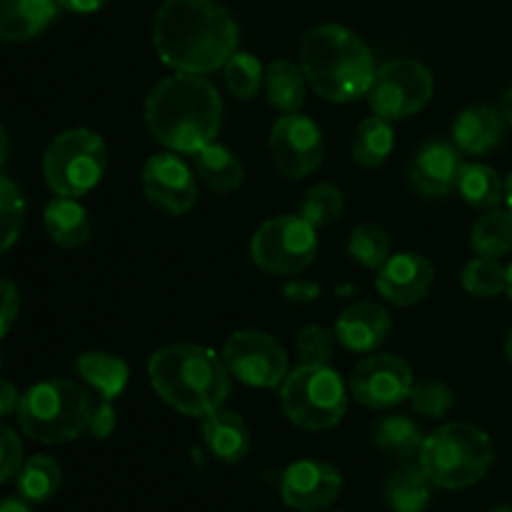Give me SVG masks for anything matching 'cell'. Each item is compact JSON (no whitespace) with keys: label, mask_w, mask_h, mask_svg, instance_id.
<instances>
[{"label":"cell","mask_w":512,"mask_h":512,"mask_svg":"<svg viewBox=\"0 0 512 512\" xmlns=\"http://www.w3.org/2000/svg\"><path fill=\"white\" fill-rule=\"evenodd\" d=\"M240 30L215 0H165L155 13L153 45L178 73L208 75L238 53Z\"/></svg>","instance_id":"6da1fadb"},{"label":"cell","mask_w":512,"mask_h":512,"mask_svg":"<svg viewBox=\"0 0 512 512\" xmlns=\"http://www.w3.org/2000/svg\"><path fill=\"white\" fill-rule=\"evenodd\" d=\"M145 125L168 150L195 155L220 133L223 100L203 75H170L145 98Z\"/></svg>","instance_id":"7a4b0ae2"},{"label":"cell","mask_w":512,"mask_h":512,"mask_svg":"<svg viewBox=\"0 0 512 512\" xmlns=\"http://www.w3.org/2000/svg\"><path fill=\"white\" fill-rule=\"evenodd\" d=\"M148 378L155 393L188 418H205L223 408L233 388L225 360L193 343L155 350L148 360Z\"/></svg>","instance_id":"3957f363"},{"label":"cell","mask_w":512,"mask_h":512,"mask_svg":"<svg viewBox=\"0 0 512 512\" xmlns=\"http://www.w3.org/2000/svg\"><path fill=\"white\" fill-rule=\"evenodd\" d=\"M300 68L310 88L330 103H350L368 95L375 60L360 35L325 23L308 30L300 43Z\"/></svg>","instance_id":"277c9868"},{"label":"cell","mask_w":512,"mask_h":512,"mask_svg":"<svg viewBox=\"0 0 512 512\" xmlns=\"http://www.w3.org/2000/svg\"><path fill=\"white\" fill-rule=\"evenodd\" d=\"M495 445L485 430L470 423H450L425 438L420 450V468L435 488L463 490L480 483L490 473Z\"/></svg>","instance_id":"5b68a950"},{"label":"cell","mask_w":512,"mask_h":512,"mask_svg":"<svg viewBox=\"0 0 512 512\" xmlns=\"http://www.w3.org/2000/svg\"><path fill=\"white\" fill-rule=\"evenodd\" d=\"M93 400L73 380L35 383L20 398L18 423L30 440L45 445L70 443L88 430Z\"/></svg>","instance_id":"8992f818"},{"label":"cell","mask_w":512,"mask_h":512,"mask_svg":"<svg viewBox=\"0 0 512 512\" xmlns=\"http://www.w3.org/2000/svg\"><path fill=\"white\" fill-rule=\"evenodd\" d=\"M280 408L310 433L335 428L348 413V388L328 365H300L280 385Z\"/></svg>","instance_id":"52a82bcc"},{"label":"cell","mask_w":512,"mask_h":512,"mask_svg":"<svg viewBox=\"0 0 512 512\" xmlns=\"http://www.w3.org/2000/svg\"><path fill=\"white\" fill-rule=\"evenodd\" d=\"M108 145L88 128L60 133L43 155V178L60 198H80L103 180Z\"/></svg>","instance_id":"ba28073f"},{"label":"cell","mask_w":512,"mask_h":512,"mask_svg":"<svg viewBox=\"0 0 512 512\" xmlns=\"http://www.w3.org/2000/svg\"><path fill=\"white\" fill-rule=\"evenodd\" d=\"M318 255L315 225L300 215H278L255 230L250 258L270 275H298Z\"/></svg>","instance_id":"9c48e42d"},{"label":"cell","mask_w":512,"mask_h":512,"mask_svg":"<svg viewBox=\"0 0 512 512\" xmlns=\"http://www.w3.org/2000/svg\"><path fill=\"white\" fill-rule=\"evenodd\" d=\"M435 90L433 73L418 60H390L375 70L368 100L375 115L385 120H403L420 113Z\"/></svg>","instance_id":"30bf717a"},{"label":"cell","mask_w":512,"mask_h":512,"mask_svg":"<svg viewBox=\"0 0 512 512\" xmlns=\"http://www.w3.org/2000/svg\"><path fill=\"white\" fill-rule=\"evenodd\" d=\"M223 360L230 375L250 388H278L288 378V355L263 330H238L225 340Z\"/></svg>","instance_id":"8fae6325"},{"label":"cell","mask_w":512,"mask_h":512,"mask_svg":"<svg viewBox=\"0 0 512 512\" xmlns=\"http://www.w3.org/2000/svg\"><path fill=\"white\" fill-rule=\"evenodd\" d=\"M270 153L280 175L290 180L308 178L323 163V130L308 115H283L270 130Z\"/></svg>","instance_id":"7c38bea8"},{"label":"cell","mask_w":512,"mask_h":512,"mask_svg":"<svg viewBox=\"0 0 512 512\" xmlns=\"http://www.w3.org/2000/svg\"><path fill=\"white\" fill-rule=\"evenodd\" d=\"M413 383V370L403 358L378 353L355 365L350 375V395L370 410H388L408 400Z\"/></svg>","instance_id":"4fadbf2b"},{"label":"cell","mask_w":512,"mask_h":512,"mask_svg":"<svg viewBox=\"0 0 512 512\" xmlns=\"http://www.w3.org/2000/svg\"><path fill=\"white\" fill-rule=\"evenodd\" d=\"M343 475L323 460H298L280 478V498L298 512H323L338 500Z\"/></svg>","instance_id":"5bb4252c"},{"label":"cell","mask_w":512,"mask_h":512,"mask_svg":"<svg viewBox=\"0 0 512 512\" xmlns=\"http://www.w3.org/2000/svg\"><path fill=\"white\" fill-rule=\"evenodd\" d=\"M143 190L153 205L170 215H185L198 200L195 175L175 153H158L143 168Z\"/></svg>","instance_id":"9a60e30c"},{"label":"cell","mask_w":512,"mask_h":512,"mask_svg":"<svg viewBox=\"0 0 512 512\" xmlns=\"http://www.w3.org/2000/svg\"><path fill=\"white\" fill-rule=\"evenodd\" d=\"M435 283V268L428 258L418 253H398L390 255L378 268L375 288L388 303L415 305L430 293Z\"/></svg>","instance_id":"2e32d148"},{"label":"cell","mask_w":512,"mask_h":512,"mask_svg":"<svg viewBox=\"0 0 512 512\" xmlns=\"http://www.w3.org/2000/svg\"><path fill=\"white\" fill-rule=\"evenodd\" d=\"M460 168H463V158H460L458 145L435 138L428 140L415 153L408 175L410 183L420 195H425V198H445L458 185Z\"/></svg>","instance_id":"e0dca14e"},{"label":"cell","mask_w":512,"mask_h":512,"mask_svg":"<svg viewBox=\"0 0 512 512\" xmlns=\"http://www.w3.org/2000/svg\"><path fill=\"white\" fill-rule=\"evenodd\" d=\"M393 318L375 300H358L335 323V338L350 353H375L388 340Z\"/></svg>","instance_id":"ac0fdd59"},{"label":"cell","mask_w":512,"mask_h":512,"mask_svg":"<svg viewBox=\"0 0 512 512\" xmlns=\"http://www.w3.org/2000/svg\"><path fill=\"white\" fill-rule=\"evenodd\" d=\"M505 120L498 108L493 105H470L460 110L453 123V143L460 153L468 155H488L503 143Z\"/></svg>","instance_id":"d6986e66"},{"label":"cell","mask_w":512,"mask_h":512,"mask_svg":"<svg viewBox=\"0 0 512 512\" xmlns=\"http://www.w3.org/2000/svg\"><path fill=\"white\" fill-rule=\"evenodd\" d=\"M58 0H0V40H33L58 18Z\"/></svg>","instance_id":"ffe728a7"},{"label":"cell","mask_w":512,"mask_h":512,"mask_svg":"<svg viewBox=\"0 0 512 512\" xmlns=\"http://www.w3.org/2000/svg\"><path fill=\"white\" fill-rule=\"evenodd\" d=\"M203 440L210 455L220 463H240L250 450V430L233 410L218 408L203 418Z\"/></svg>","instance_id":"44dd1931"},{"label":"cell","mask_w":512,"mask_h":512,"mask_svg":"<svg viewBox=\"0 0 512 512\" xmlns=\"http://www.w3.org/2000/svg\"><path fill=\"white\" fill-rule=\"evenodd\" d=\"M45 230L50 240L60 248H80L90 240L88 210L78 203V198H55L45 205L43 213Z\"/></svg>","instance_id":"7402d4cb"},{"label":"cell","mask_w":512,"mask_h":512,"mask_svg":"<svg viewBox=\"0 0 512 512\" xmlns=\"http://www.w3.org/2000/svg\"><path fill=\"white\" fill-rule=\"evenodd\" d=\"M75 368H78L80 378L100 395V400H110L113 403L128 388L130 368L118 355L90 350V353L80 355Z\"/></svg>","instance_id":"603a6c76"},{"label":"cell","mask_w":512,"mask_h":512,"mask_svg":"<svg viewBox=\"0 0 512 512\" xmlns=\"http://www.w3.org/2000/svg\"><path fill=\"white\" fill-rule=\"evenodd\" d=\"M433 480L418 465H403L385 483V505L390 512H425L433 498Z\"/></svg>","instance_id":"cb8c5ba5"},{"label":"cell","mask_w":512,"mask_h":512,"mask_svg":"<svg viewBox=\"0 0 512 512\" xmlns=\"http://www.w3.org/2000/svg\"><path fill=\"white\" fill-rule=\"evenodd\" d=\"M193 170L210 190H215L220 195H228L233 190H238L245 178L243 163L228 148H223L218 143L205 145L203 150L195 153Z\"/></svg>","instance_id":"d4e9b609"},{"label":"cell","mask_w":512,"mask_h":512,"mask_svg":"<svg viewBox=\"0 0 512 512\" xmlns=\"http://www.w3.org/2000/svg\"><path fill=\"white\" fill-rule=\"evenodd\" d=\"M428 435L408 415H385L373 428V440L378 450L395 460L420 458V450Z\"/></svg>","instance_id":"484cf974"},{"label":"cell","mask_w":512,"mask_h":512,"mask_svg":"<svg viewBox=\"0 0 512 512\" xmlns=\"http://www.w3.org/2000/svg\"><path fill=\"white\" fill-rule=\"evenodd\" d=\"M265 93H268L270 105L278 108L280 113H300L305 93H308V78H305L303 68L290 60H275L265 70Z\"/></svg>","instance_id":"4316f807"},{"label":"cell","mask_w":512,"mask_h":512,"mask_svg":"<svg viewBox=\"0 0 512 512\" xmlns=\"http://www.w3.org/2000/svg\"><path fill=\"white\" fill-rule=\"evenodd\" d=\"M470 245L478 258H495L512 253V210L490 208L475 220L470 230Z\"/></svg>","instance_id":"83f0119b"},{"label":"cell","mask_w":512,"mask_h":512,"mask_svg":"<svg viewBox=\"0 0 512 512\" xmlns=\"http://www.w3.org/2000/svg\"><path fill=\"white\" fill-rule=\"evenodd\" d=\"M460 198L470 203L473 208H498L505 200V183L490 165L483 163H463L458 175V185H455Z\"/></svg>","instance_id":"f1b7e54d"},{"label":"cell","mask_w":512,"mask_h":512,"mask_svg":"<svg viewBox=\"0 0 512 512\" xmlns=\"http://www.w3.org/2000/svg\"><path fill=\"white\" fill-rule=\"evenodd\" d=\"M395 130L393 120H385L380 115L363 120L355 130L353 138V160L363 168H380L385 160L393 155Z\"/></svg>","instance_id":"f546056e"},{"label":"cell","mask_w":512,"mask_h":512,"mask_svg":"<svg viewBox=\"0 0 512 512\" xmlns=\"http://www.w3.org/2000/svg\"><path fill=\"white\" fill-rule=\"evenodd\" d=\"M18 478V495L28 500L30 505H43L50 498H55L63 485V473L60 465L48 455H35L28 463H23Z\"/></svg>","instance_id":"4dcf8cb0"},{"label":"cell","mask_w":512,"mask_h":512,"mask_svg":"<svg viewBox=\"0 0 512 512\" xmlns=\"http://www.w3.org/2000/svg\"><path fill=\"white\" fill-rule=\"evenodd\" d=\"M463 288L480 300L508 293V268L495 258H475L463 270Z\"/></svg>","instance_id":"1f68e13d"},{"label":"cell","mask_w":512,"mask_h":512,"mask_svg":"<svg viewBox=\"0 0 512 512\" xmlns=\"http://www.w3.org/2000/svg\"><path fill=\"white\" fill-rule=\"evenodd\" d=\"M348 255L368 270H378L390 258V238L380 225L360 223L348 240Z\"/></svg>","instance_id":"d6a6232c"},{"label":"cell","mask_w":512,"mask_h":512,"mask_svg":"<svg viewBox=\"0 0 512 512\" xmlns=\"http://www.w3.org/2000/svg\"><path fill=\"white\" fill-rule=\"evenodd\" d=\"M25 220V200L18 185L0 175V258L8 253L18 240Z\"/></svg>","instance_id":"836d02e7"},{"label":"cell","mask_w":512,"mask_h":512,"mask_svg":"<svg viewBox=\"0 0 512 512\" xmlns=\"http://www.w3.org/2000/svg\"><path fill=\"white\" fill-rule=\"evenodd\" d=\"M343 205L345 198L340 188H335L333 183H318L305 193L303 203H300V218H305L315 228H323L340 218Z\"/></svg>","instance_id":"e575fe53"},{"label":"cell","mask_w":512,"mask_h":512,"mask_svg":"<svg viewBox=\"0 0 512 512\" xmlns=\"http://www.w3.org/2000/svg\"><path fill=\"white\" fill-rule=\"evenodd\" d=\"M265 80V70L260 60L250 53H235L225 63V83L238 100H250L258 95Z\"/></svg>","instance_id":"d590c367"},{"label":"cell","mask_w":512,"mask_h":512,"mask_svg":"<svg viewBox=\"0 0 512 512\" xmlns=\"http://www.w3.org/2000/svg\"><path fill=\"white\" fill-rule=\"evenodd\" d=\"M408 400H410V408H413V413L423 415V418H428V420L448 415L450 408H453V403H455L453 390L435 378H423V380H418V383H413V390H410Z\"/></svg>","instance_id":"8d00e7d4"},{"label":"cell","mask_w":512,"mask_h":512,"mask_svg":"<svg viewBox=\"0 0 512 512\" xmlns=\"http://www.w3.org/2000/svg\"><path fill=\"white\" fill-rule=\"evenodd\" d=\"M295 345H298L300 360L305 365H328L335 350V333L320 328V325H308L300 330Z\"/></svg>","instance_id":"74e56055"},{"label":"cell","mask_w":512,"mask_h":512,"mask_svg":"<svg viewBox=\"0 0 512 512\" xmlns=\"http://www.w3.org/2000/svg\"><path fill=\"white\" fill-rule=\"evenodd\" d=\"M23 463V443H20V438L8 425H0V483H8L10 478H15Z\"/></svg>","instance_id":"f35d334b"},{"label":"cell","mask_w":512,"mask_h":512,"mask_svg":"<svg viewBox=\"0 0 512 512\" xmlns=\"http://www.w3.org/2000/svg\"><path fill=\"white\" fill-rule=\"evenodd\" d=\"M20 313V293L18 285L8 278H0V338L8 335L15 318Z\"/></svg>","instance_id":"ab89813d"},{"label":"cell","mask_w":512,"mask_h":512,"mask_svg":"<svg viewBox=\"0 0 512 512\" xmlns=\"http://www.w3.org/2000/svg\"><path fill=\"white\" fill-rule=\"evenodd\" d=\"M115 423H118V415H115V405L110 400H100L98 405H93V413L88 420V433L95 440H105L113 435Z\"/></svg>","instance_id":"60d3db41"},{"label":"cell","mask_w":512,"mask_h":512,"mask_svg":"<svg viewBox=\"0 0 512 512\" xmlns=\"http://www.w3.org/2000/svg\"><path fill=\"white\" fill-rule=\"evenodd\" d=\"M283 295L290 303H313V300L320 298V285L313 283V280H290L283 288Z\"/></svg>","instance_id":"b9f144b4"},{"label":"cell","mask_w":512,"mask_h":512,"mask_svg":"<svg viewBox=\"0 0 512 512\" xmlns=\"http://www.w3.org/2000/svg\"><path fill=\"white\" fill-rule=\"evenodd\" d=\"M20 398H23V395L18 393V388H15L13 383H8V380L0 378V418L18 413Z\"/></svg>","instance_id":"7bdbcfd3"},{"label":"cell","mask_w":512,"mask_h":512,"mask_svg":"<svg viewBox=\"0 0 512 512\" xmlns=\"http://www.w3.org/2000/svg\"><path fill=\"white\" fill-rule=\"evenodd\" d=\"M110 0H58V5L68 13H78V15H88L100 10L103 5H108Z\"/></svg>","instance_id":"ee69618b"},{"label":"cell","mask_w":512,"mask_h":512,"mask_svg":"<svg viewBox=\"0 0 512 512\" xmlns=\"http://www.w3.org/2000/svg\"><path fill=\"white\" fill-rule=\"evenodd\" d=\"M0 512H33L30 503L23 498H3L0 500Z\"/></svg>","instance_id":"f6af8a7d"},{"label":"cell","mask_w":512,"mask_h":512,"mask_svg":"<svg viewBox=\"0 0 512 512\" xmlns=\"http://www.w3.org/2000/svg\"><path fill=\"white\" fill-rule=\"evenodd\" d=\"M500 115H503L505 125H510L512 128V88H508L503 93V98H500V105H498Z\"/></svg>","instance_id":"bcb514c9"},{"label":"cell","mask_w":512,"mask_h":512,"mask_svg":"<svg viewBox=\"0 0 512 512\" xmlns=\"http://www.w3.org/2000/svg\"><path fill=\"white\" fill-rule=\"evenodd\" d=\"M5 155H8V135H5V128L0 125V165L5 163Z\"/></svg>","instance_id":"7dc6e473"},{"label":"cell","mask_w":512,"mask_h":512,"mask_svg":"<svg viewBox=\"0 0 512 512\" xmlns=\"http://www.w3.org/2000/svg\"><path fill=\"white\" fill-rule=\"evenodd\" d=\"M505 203H508V208L512 210V173L508 175V180H505Z\"/></svg>","instance_id":"c3c4849f"},{"label":"cell","mask_w":512,"mask_h":512,"mask_svg":"<svg viewBox=\"0 0 512 512\" xmlns=\"http://www.w3.org/2000/svg\"><path fill=\"white\" fill-rule=\"evenodd\" d=\"M505 355H508V360L512 363V330L508 333V340H505Z\"/></svg>","instance_id":"681fc988"},{"label":"cell","mask_w":512,"mask_h":512,"mask_svg":"<svg viewBox=\"0 0 512 512\" xmlns=\"http://www.w3.org/2000/svg\"><path fill=\"white\" fill-rule=\"evenodd\" d=\"M490 512H512V505H498V508H493Z\"/></svg>","instance_id":"f907efd6"},{"label":"cell","mask_w":512,"mask_h":512,"mask_svg":"<svg viewBox=\"0 0 512 512\" xmlns=\"http://www.w3.org/2000/svg\"><path fill=\"white\" fill-rule=\"evenodd\" d=\"M508 295H510V300H512V265L508 268Z\"/></svg>","instance_id":"816d5d0a"},{"label":"cell","mask_w":512,"mask_h":512,"mask_svg":"<svg viewBox=\"0 0 512 512\" xmlns=\"http://www.w3.org/2000/svg\"><path fill=\"white\" fill-rule=\"evenodd\" d=\"M0 368H3V350H0Z\"/></svg>","instance_id":"f5cc1de1"}]
</instances>
